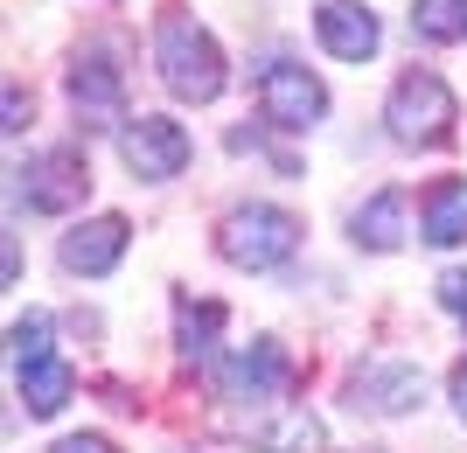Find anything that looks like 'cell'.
Masks as SVG:
<instances>
[{
    "mask_svg": "<svg viewBox=\"0 0 467 453\" xmlns=\"http://www.w3.org/2000/svg\"><path fill=\"white\" fill-rule=\"evenodd\" d=\"M154 63H161V84H168L182 105H210L216 91H223V49H216V36L195 15H182V7H161Z\"/></svg>",
    "mask_w": 467,
    "mask_h": 453,
    "instance_id": "6da1fadb",
    "label": "cell"
},
{
    "mask_svg": "<svg viewBox=\"0 0 467 453\" xmlns=\"http://www.w3.org/2000/svg\"><path fill=\"white\" fill-rule=\"evenodd\" d=\"M7 342H15V370H21V363H36V355H57V349H49V314L15 321V335H7Z\"/></svg>",
    "mask_w": 467,
    "mask_h": 453,
    "instance_id": "ac0fdd59",
    "label": "cell"
},
{
    "mask_svg": "<svg viewBox=\"0 0 467 453\" xmlns=\"http://www.w3.org/2000/svg\"><path fill=\"white\" fill-rule=\"evenodd\" d=\"M70 112H78L84 133H105V126H133L126 118V70H119V49L112 42H91V49H78V63H70Z\"/></svg>",
    "mask_w": 467,
    "mask_h": 453,
    "instance_id": "277c9868",
    "label": "cell"
},
{
    "mask_svg": "<svg viewBox=\"0 0 467 453\" xmlns=\"http://www.w3.org/2000/svg\"><path fill=\"white\" fill-rule=\"evenodd\" d=\"M231 433L258 453H321L328 447V426L307 412V405H273V412H252V418H231Z\"/></svg>",
    "mask_w": 467,
    "mask_h": 453,
    "instance_id": "9c48e42d",
    "label": "cell"
},
{
    "mask_svg": "<svg viewBox=\"0 0 467 453\" xmlns=\"http://www.w3.org/2000/svg\"><path fill=\"white\" fill-rule=\"evenodd\" d=\"M21 202L28 210H42V217H63V210H78L84 189H91V160H84L78 139H63V147H42V154H28V168H21Z\"/></svg>",
    "mask_w": 467,
    "mask_h": 453,
    "instance_id": "5b68a950",
    "label": "cell"
},
{
    "mask_svg": "<svg viewBox=\"0 0 467 453\" xmlns=\"http://www.w3.org/2000/svg\"><path fill=\"white\" fill-rule=\"evenodd\" d=\"M216 335H223V307L216 300H175V349L189 363H210Z\"/></svg>",
    "mask_w": 467,
    "mask_h": 453,
    "instance_id": "2e32d148",
    "label": "cell"
},
{
    "mask_svg": "<svg viewBox=\"0 0 467 453\" xmlns=\"http://www.w3.org/2000/svg\"><path fill=\"white\" fill-rule=\"evenodd\" d=\"M419 223H426V244H461L467 237V181L461 175H447V181H432L426 189V202H419Z\"/></svg>",
    "mask_w": 467,
    "mask_h": 453,
    "instance_id": "5bb4252c",
    "label": "cell"
},
{
    "mask_svg": "<svg viewBox=\"0 0 467 453\" xmlns=\"http://www.w3.org/2000/svg\"><path fill=\"white\" fill-rule=\"evenodd\" d=\"M119 154H126V168H133L140 181H175L182 168H189V133L161 112H140L133 126L119 133Z\"/></svg>",
    "mask_w": 467,
    "mask_h": 453,
    "instance_id": "ba28073f",
    "label": "cell"
},
{
    "mask_svg": "<svg viewBox=\"0 0 467 453\" xmlns=\"http://www.w3.org/2000/svg\"><path fill=\"white\" fill-rule=\"evenodd\" d=\"M411 28L426 42H467V0H419V7H411Z\"/></svg>",
    "mask_w": 467,
    "mask_h": 453,
    "instance_id": "e0dca14e",
    "label": "cell"
},
{
    "mask_svg": "<svg viewBox=\"0 0 467 453\" xmlns=\"http://www.w3.org/2000/svg\"><path fill=\"white\" fill-rule=\"evenodd\" d=\"M15 384H21V405H28L36 418H57L63 405H70V391H78V376H70L63 355H36V363H21Z\"/></svg>",
    "mask_w": 467,
    "mask_h": 453,
    "instance_id": "4fadbf2b",
    "label": "cell"
},
{
    "mask_svg": "<svg viewBox=\"0 0 467 453\" xmlns=\"http://www.w3.org/2000/svg\"><path fill=\"white\" fill-rule=\"evenodd\" d=\"M258 105L273 118L279 133H307L314 118L328 112V84L300 70V63H265V77H258Z\"/></svg>",
    "mask_w": 467,
    "mask_h": 453,
    "instance_id": "52a82bcc",
    "label": "cell"
},
{
    "mask_svg": "<svg viewBox=\"0 0 467 453\" xmlns=\"http://www.w3.org/2000/svg\"><path fill=\"white\" fill-rule=\"evenodd\" d=\"M300 237H307V223L293 210H279V202H237L231 217L216 223V252L231 265H244V273H273V265H286L300 252Z\"/></svg>",
    "mask_w": 467,
    "mask_h": 453,
    "instance_id": "7a4b0ae2",
    "label": "cell"
},
{
    "mask_svg": "<svg viewBox=\"0 0 467 453\" xmlns=\"http://www.w3.org/2000/svg\"><path fill=\"white\" fill-rule=\"evenodd\" d=\"M28 126V98H21V84H7V133Z\"/></svg>",
    "mask_w": 467,
    "mask_h": 453,
    "instance_id": "44dd1931",
    "label": "cell"
},
{
    "mask_svg": "<svg viewBox=\"0 0 467 453\" xmlns=\"http://www.w3.org/2000/svg\"><path fill=\"white\" fill-rule=\"evenodd\" d=\"M314 36H321V49L342 63H370L377 42H384V28H377V15L363 7V0H328L321 15H314Z\"/></svg>",
    "mask_w": 467,
    "mask_h": 453,
    "instance_id": "30bf717a",
    "label": "cell"
},
{
    "mask_svg": "<svg viewBox=\"0 0 467 453\" xmlns=\"http://www.w3.org/2000/svg\"><path fill=\"white\" fill-rule=\"evenodd\" d=\"M49 453H119V447H112L105 433H70V439H57Z\"/></svg>",
    "mask_w": 467,
    "mask_h": 453,
    "instance_id": "ffe728a7",
    "label": "cell"
},
{
    "mask_svg": "<svg viewBox=\"0 0 467 453\" xmlns=\"http://www.w3.org/2000/svg\"><path fill=\"white\" fill-rule=\"evenodd\" d=\"M384 126L390 139H405V147H440L453 133V91L440 70H405V77L390 84V105H384Z\"/></svg>",
    "mask_w": 467,
    "mask_h": 453,
    "instance_id": "3957f363",
    "label": "cell"
},
{
    "mask_svg": "<svg viewBox=\"0 0 467 453\" xmlns=\"http://www.w3.org/2000/svg\"><path fill=\"white\" fill-rule=\"evenodd\" d=\"M453 412L467 418V363H461V370H453Z\"/></svg>",
    "mask_w": 467,
    "mask_h": 453,
    "instance_id": "7402d4cb",
    "label": "cell"
},
{
    "mask_svg": "<svg viewBox=\"0 0 467 453\" xmlns=\"http://www.w3.org/2000/svg\"><path fill=\"white\" fill-rule=\"evenodd\" d=\"M349 231H356L363 252H398V244H405V189H377L349 217Z\"/></svg>",
    "mask_w": 467,
    "mask_h": 453,
    "instance_id": "9a60e30c",
    "label": "cell"
},
{
    "mask_svg": "<svg viewBox=\"0 0 467 453\" xmlns=\"http://www.w3.org/2000/svg\"><path fill=\"white\" fill-rule=\"evenodd\" d=\"M231 391H252V397H273V391H293V355L279 349L273 335H258L252 349L231 355V370H223Z\"/></svg>",
    "mask_w": 467,
    "mask_h": 453,
    "instance_id": "7c38bea8",
    "label": "cell"
},
{
    "mask_svg": "<svg viewBox=\"0 0 467 453\" xmlns=\"http://www.w3.org/2000/svg\"><path fill=\"white\" fill-rule=\"evenodd\" d=\"M440 307L467 328V273H440Z\"/></svg>",
    "mask_w": 467,
    "mask_h": 453,
    "instance_id": "d6986e66",
    "label": "cell"
},
{
    "mask_svg": "<svg viewBox=\"0 0 467 453\" xmlns=\"http://www.w3.org/2000/svg\"><path fill=\"white\" fill-rule=\"evenodd\" d=\"M349 405L356 412H377V418L419 412V405H426V370H419V363H398V355H370V363L349 376Z\"/></svg>",
    "mask_w": 467,
    "mask_h": 453,
    "instance_id": "8992f818",
    "label": "cell"
},
{
    "mask_svg": "<svg viewBox=\"0 0 467 453\" xmlns=\"http://www.w3.org/2000/svg\"><path fill=\"white\" fill-rule=\"evenodd\" d=\"M126 217H91V223H78V231L63 237V265L70 273H84V279H105L126 258Z\"/></svg>",
    "mask_w": 467,
    "mask_h": 453,
    "instance_id": "8fae6325",
    "label": "cell"
}]
</instances>
